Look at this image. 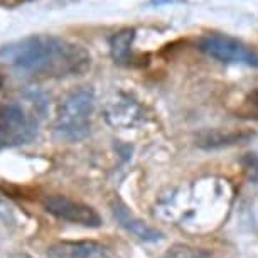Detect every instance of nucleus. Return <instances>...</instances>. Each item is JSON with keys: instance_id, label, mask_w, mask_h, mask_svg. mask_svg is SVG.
<instances>
[{"instance_id": "nucleus-6", "label": "nucleus", "mask_w": 258, "mask_h": 258, "mask_svg": "<svg viewBox=\"0 0 258 258\" xmlns=\"http://www.w3.org/2000/svg\"><path fill=\"white\" fill-rule=\"evenodd\" d=\"M47 258H120L113 248L98 241H59L49 246Z\"/></svg>"}, {"instance_id": "nucleus-11", "label": "nucleus", "mask_w": 258, "mask_h": 258, "mask_svg": "<svg viewBox=\"0 0 258 258\" xmlns=\"http://www.w3.org/2000/svg\"><path fill=\"white\" fill-rule=\"evenodd\" d=\"M2 85H4V78L0 76V88H2Z\"/></svg>"}, {"instance_id": "nucleus-12", "label": "nucleus", "mask_w": 258, "mask_h": 258, "mask_svg": "<svg viewBox=\"0 0 258 258\" xmlns=\"http://www.w3.org/2000/svg\"><path fill=\"white\" fill-rule=\"evenodd\" d=\"M22 2H29V0H22Z\"/></svg>"}, {"instance_id": "nucleus-2", "label": "nucleus", "mask_w": 258, "mask_h": 258, "mask_svg": "<svg viewBox=\"0 0 258 258\" xmlns=\"http://www.w3.org/2000/svg\"><path fill=\"white\" fill-rule=\"evenodd\" d=\"M95 93L90 88H78L62 98L54 121V134L62 142H80L90 134L95 111Z\"/></svg>"}, {"instance_id": "nucleus-7", "label": "nucleus", "mask_w": 258, "mask_h": 258, "mask_svg": "<svg viewBox=\"0 0 258 258\" xmlns=\"http://www.w3.org/2000/svg\"><path fill=\"white\" fill-rule=\"evenodd\" d=\"M111 211H113V216L118 220V223L125 228L126 231H130L132 235L144 241H157L160 238V233L154 228H150L149 225H145V221L139 220L135 214L130 211L128 208L125 206L123 203L115 201L111 204Z\"/></svg>"}, {"instance_id": "nucleus-5", "label": "nucleus", "mask_w": 258, "mask_h": 258, "mask_svg": "<svg viewBox=\"0 0 258 258\" xmlns=\"http://www.w3.org/2000/svg\"><path fill=\"white\" fill-rule=\"evenodd\" d=\"M42 206H44V209L49 214L56 216L57 220L73 223V225H81L86 228L101 226L100 214L93 208L66 196H47L42 201Z\"/></svg>"}, {"instance_id": "nucleus-1", "label": "nucleus", "mask_w": 258, "mask_h": 258, "mask_svg": "<svg viewBox=\"0 0 258 258\" xmlns=\"http://www.w3.org/2000/svg\"><path fill=\"white\" fill-rule=\"evenodd\" d=\"M0 59L41 78L81 76L91 68V54L85 47L52 34H34L0 46Z\"/></svg>"}, {"instance_id": "nucleus-10", "label": "nucleus", "mask_w": 258, "mask_h": 258, "mask_svg": "<svg viewBox=\"0 0 258 258\" xmlns=\"http://www.w3.org/2000/svg\"><path fill=\"white\" fill-rule=\"evenodd\" d=\"M11 258H31V256L26 255V253H16V255H12Z\"/></svg>"}, {"instance_id": "nucleus-3", "label": "nucleus", "mask_w": 258, "mask_h": 258, "mask_svg": "<svg viewBox=\"0 0 258 258\" xmlns=\"http://www.w3.org/2000/svg\"><path fill=\"white\" fill-rule=\"evenodd\" d=\"M37 135L36 116L17 103L0 105V150L32 142Z\"/></svg>"}, {"instance_id": "nucleus-4", "label": "nucleus", "mask_w": 258, "mask_h": 258, "mask_svg": "<svg viewBox=\"0 0 258 258\" xmlns=\"http://www.w3.org/2000/svg\"><path fill=\"white\" fill-rule=\"evenodd\" d=\"M199 49L214 59L228 64L258 68V52L240 39L226 34H206L199 39Z\"/></svg>"}, {"instance_id": "nucleus-9", "label": "nucleus", "mask_w": 258, "mask_h": 258, "mask_svg": "<svg viewBox=\"0 0 258 258\" xmlns=\"http://www.w3.org/2000/svg\"><path fill=\"white\" fill-rule=\"evenodd\" d=\"M165 258H211L208 251L187 245H176L167 251Z\"/></svg>"}, {"instance_id": "nucleus-8", "label": "nucleus", "mask_w": 258, "mask_h": 258, "mask_svg": "<svg viewBox=\"0 0 258 258\" xmlns=\"http://www.w3.org/2000/svg\"><path fill=\"white\" fill-rule=\"evenodd\" d=\"M134 36H135L134 29H125V31H120L118 34H115V36L110 39V51L115 61L123 62L128 59Z\"/></svg>"}]
</instances>
